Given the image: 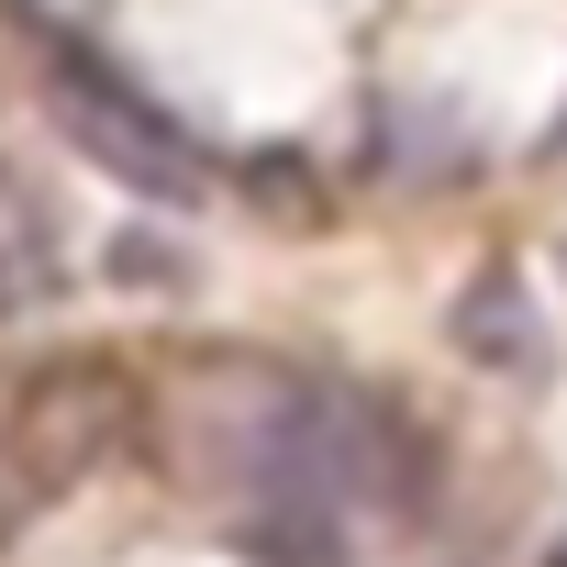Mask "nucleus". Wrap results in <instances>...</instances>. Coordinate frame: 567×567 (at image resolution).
Wrapping results in <instances>:
<instances>
[{
	"instance_id": "nucleus-1",
	"label": "nucleus",
	"mask_w": 567,
	"mask_h": 567,
	"mask_svg": "<svg viewBox=\"0 0 567 567\" xmlns=\"http://www.w3.org/2000/svg\"><path fill=\"white\" fill-rule=\"evenodd\" d=\"M134 423H145L134 368H112V357H45V368H23L12 390H0V467H12L34 489V512H45L101 456H123Z\"/></svg>"
},
{
	"instance_id": "nucleus-2",
	"label": "nucleus",
	"mask_w": 567,
	"mask_h": 567,
	"mask_svg": "<svg viewBox=\"0 0 567 567\" xmlns=\"http://www.w3.org/2000/svg\"><path fill=\"white\" fill-rule=\"evenodd\" d=\"M12 12H23V0H12ZM23 23H34V12H23ZM34 34H45V101H56V123H68L123 189H145V200H200V189H212L200 145H189L145 90H123L79 34H56V23H34Z\"/></svg>"
},
{
	"instance_id": "nucleus-3",
	"label": "nucleus",
	"mask_w": 567,
	"mask_h": 567,
	"mask_svg": "<svg viewBox=\"0 0 567 567\" xmlns=\"http://www.w3.org/2000/svg\"><path fill=\"white\" fill-rule=\"evenodd\" d=\"M245 545H256V567H346V523L312 489H256L245 501Z\"/></svg>"
},
{
	"instance_id": "nucleus-4",
	"label": "nucleus",
	"mask_w": 567,
	"mask_h": 567,
	"mask_svg": "<svg viewBox=\"0 0 567 567\" xmlns=\"http://www.w3.org/2000/svg\"><path fill=\"white\" fill-rule=\"evenodd\" d=\"M456 346L478 368H523L534 357V301H523V278L512 267H478L467 278V301H456Z\"/></svg>"
},
{
	"instance_id": "nucleus-5",
	"label": "nucleus",
	"mask_w": 567,
	"mask_h": 567,
	"mask_svg": "<svg viewBox=\"0 0 567 567\" xmlns=\"http://www.w3.org/2000/svg\"><path fill=\"white\" fill-rule=\"evenodd\" d=\"M245 200H256L267 223H323V212H334L323 167H312V156H290V145H267V156H245Z\"/></svg>"
},
{
	"instance_id": "nucleus-6",
	"label": "nucleus",
	"mask_w": 567,
	"mask_h": 567,
	"mask_svg": "<svg viewBox=\"0 0 567 567\" xmlns=\"http://www.w3.org/2000/svg\"><path fill=\"white\" fill-rule=\"evenodd\" d=\"M23 523H34V489H23V478H12V467H0V545H12V534H23Z\"/></svg>"
},
{
	"instance_id": "nucleus-7",
	"label": "nucleus",
	"mask_w": 567,
	"mask_h": 567,
	"mask_svg": "<svg viewBox=\"0 0 567 567\" xmlns=\"http://www.w3.org/2000/svg\"><path fill=\"white\" fill-rule=\"evenodd\" d=\"M545 567H567V534H556V545H545Z\"/></svg>"
}]
</instances>
